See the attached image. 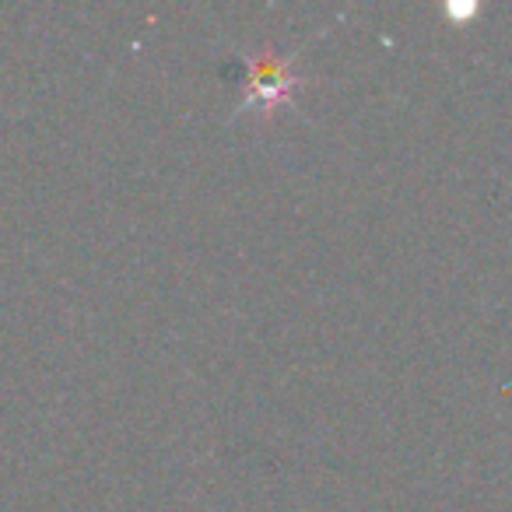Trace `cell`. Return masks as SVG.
<instances>
[{
    "mask_svg": "<svg viewBox=\"0 0 512 512\" xmlns=\"http://www.w3.org/2000/svg\"><path fill=\"white\" fill-rule=\"evenodd\" d=\"M256 81H253V95H249V102H274L278 95L288 92V85L292 81L285 78V71L281 67H274L271 60H256Z\"/></svg>",
    "mask_w": 512,
    "mask_h": 512,
    "instance_id": "cell-1",
    "label": "cell"
}]
</instances>
